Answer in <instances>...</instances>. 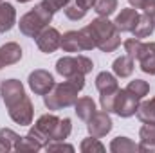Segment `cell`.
Listing matches in <instances>:
<instances>
[{
    "instance_id": "obj_25",
    "label": "cell",
    "mask_w": 155,
    "mask_h": 153,
    "mask_svg": "<svg viewBox=\"0 0 155 153\" xmlns=\"http://www.w3.org/2000/svg\"><path fill=\"white\" fill-rule=\"evenodd\" d=\"M78 34H79V45H81V50H92V49L97 47V43H96V36H94V33H92V29H90L88 25L83 27V29H79Z\"/></svg>"
},
{
    "instance_id": "obj_24",
    "label": "cell",
    "mask_w": 155,
    "mask_h": 153,
    "mask_svg": "<svg viewBox=\"0 0 155 153\" xmlns=\"http://www.w3.org/2000/svg\"><path fill=\"white\" fill-rule=\"evenodd\" d=\"M60 47H61L65 52H78V50H81L78 31H67V33L61 36V43H60Z\"/></svg>"
},
{
    "instance_id": "obj_12",
    "label": "cell",
    "mask_w": 155,
    "mask_h": 153,
    "mask_svg": "<svg viewBox=\"0 0 155 153\" xmlns=\"http://www.w3.org/2000/svg\"><path fill=\"white\" fill-rule=\"evenodd\" d=\"M139 67L144 74L155 76V41L150 43H143V49L139 52Z\"/></svg>"
},
{
    "instance_id": "obj_16",
    "label": "cell",
    "mask_w": 155,
    "mask_h": 153,
    "mask_svg": "<svg viewBox=\"0 0 155 153\" xmlns=\"http://www.w3.org/2000/svg\"><path fill=\"white\" fill-rule=\"evenodd\" d=\"M96 88L99 94H112L119 88V83H117V77L110 72H99L96 76Z\"/></svg>"
},
{
    "instance_id": "obj_6",
    "label": "cell",
    "mask_w": 155,
    "mask_h": 153,
    "mask_svg": "<svg viewBox=\"0 0 155 153\" xmlns=\"http://www.w3.org/2000/svg\"><path fill=\"white\" fill-rule=\"evenodd\" d=\"M27 83H29V88L36 94V96H45L47 92H51V88L54 86V77L49 70H43V69H36L33 70L29 77H27Z\"/></svg>"
},
{
    "instance_id": "obj_21",
    "label": "cell",
    "mask_w": 155,
    "mask_h": 153,
    "mask_svg": "<svg viewBox=\"0 0 155 153\" xmlns=\"http://www.w3.org/2000/svg\"><path fill=\"white\" fill-rule=\"evenodd\" d=\"M110 151L112 153H134L139 151V144H135L132 139L128 137H116L112 142H110Z\"/></svg>"
},
{
    "instance_id": "obj_22",
    "label": "cell",
    "mask_w": 155,
    "mask_h": 153,
    "mask_svg": "<svg viewBox=\"0 0 155 153\" xmlns=\"http://www.w3.org/2000/svg\"><path fill=\"white\" fill-rule=\"evenodd\" d=\"M135 114L141 122H155V96L152 99L141 103Z\"/></svg>"
},
{
    "instance_id": "obj_9",
    "label": "cell",
    "mask_w": 155,
    "mask_h": 153,
    "mask_svg": "<svg viewBox=\"0 0 155 153\" xmlns=\"http://www.w3.org/2000/svg\"><path fill=\"white\" fill-rule=\"evenodd\" d=\"M88 27L92 29L94 36H96V43H97V49L107 41L108 38H112L116 33H119L114 25V22H110L107 16H97L96 20H92L88 24Z\"/></svg>"
},
{
    "instance_id": "obj_17",
    "label": "cell",
    "mask_w": 155,
    "mask_h": 153,
    "mask_svg": "<svg viewBox=\"0 0 155 153\" xmlns=\"http://www.w3.org/2000/svg\"><path fill=\"white\" fill-rule=\"evenodd\" d=\"M74 112L81 121H90V117L96 114V103L92 101V97H78V101L74 103Z\"/></svg>"
},
{
    "instance_id": "obj_20",
    "label": "cell",
    "mask_w": 155,
    "mask_h": 153,
    "mask_svg": "<svg viewBox=\"0 0 155 153\" xmlns=\"http://www.w3.org/2000/svg\"><path fill=\"white\" fill-rule=\"evenodd\" d=\"M20 139L22 137L16 132H13L11 128H0V151L5 153V151L15 150Z\"/></svg>"
},
{
    "instance_id": "obj_14",
    "label": "cell",
    "mask_w": 155,
    "mask_h": 153,
    "mask_svg": "<svg viewBox=\"0 0 155 153\" xmlns=\"http://www.w3.org/2000/svg\"><path fill=\"white\" fill-rule=\"evenodd\" d=\"M56 72H58L60 76H63L65 79L76 76V74H83V72L79 70V67H78L76 56H63V58H60V60L56 61ZM83 76H85V74H83Z\"/></svg>"
},
{
    "instance_id": "obj_2",
    "label": "cell",
    "mask_w": 155,
    "mask_h": 153,
    "mask_svg": "<svg viewBox=\"0 0 155 153\" xmlns=\"http://www.w3.org/2000/svg\"><path fill=\"white\" fill-rule=\"evenodd\" d=\"M78 92H79V88L74 86L71 81L54 83L51 92H47L43 96V105L47 110H52V112L74 106V103L78 101Z\"/></svg>"
},
{
    "instance_id": "obj_8",
    "label": "cell",
    "mask_w": 155,
    "mask_h": 153,
    "mask_svg": "<svg viewBox=\"0 0 155 153\" xmlns=\"http://www.w3.org/2000/svg\"><path fill=\"white\" fill-rule=\"evenodd\" d=\"M112 126H114V122H112V119H110V114L108 112H96V114L90 117V121H87V130H88V133L92 135V137H97V139H101V137H105L107 133H110V130H112Z\"/></svg>"
},
{
    "instance_id": "obj_5",
    "label": "cell",
    "mask_w": 155,
    "mask_h": 153,
    "mask_svg": "<svg viewBox=\"0 0 155 153\" xmlns=\"http://www.w3.org/2000/svg\"><path fill=\"white\" fill-rule=\"evenodd\" d=\"M0 96H2L4 105L7 108H11L25 97V88H24L22 81H18V79H5L0 83Z\"/></svg>"
},
{
    "instance_id": "obj_13",
    "label": "cell",
    "mask_w": 155,
    "mask_h": 153,
    "mask_svg": "<svg viewBox=\"0 0 155 153\" xmlns=\"http://www.w3.org/2000/svg\"><path fill=\"white\" fill-rule=\"evenodd\" d=\"M0 60L4 63V67L7 65H15L22 60V47L16 41H7L0 47Z\"/></svg>"
},
{
    "instance_id": "obj_42",
    "label": "cell",
    "mask_w": 155,
    "mask_h": 153,
    "mask_svg": "<svg viewBox=\"0 0 155 153\" xmlns=\"http://www.w3.org/2000/svg\"><path fill=\"white\" fill-rule=\"evenodd\" d=\"M0 2H4V0H0Z\"/></svg>"
},
{
    "instance_id": "obj_31",
    "label": "cell",
    "mask_w": 155,
    "mask_h": 153,
    "mask_svg": "<svg viewBox=\"0 0 155 153\" xmlns=\"http://www.w3.org/2000/svg\"><path fill=\"white\" fill-rule=\"evenodd\" d=\"M139 139L143 144L155 146V122H144V126H141Z\"/></svg>"
},
{
    "instance_id": "obj_29",
    "label": "cell",
    "mask_w": 155,
    "mask_h": 153,
    "mask_svg": "<svg viewBox=\"0 0 155 153\" xmlns=\"http://www.w3.org/2000/svg\"><path fill=\"white\" fill-rule=\"evenodd\" d=\"M126 90H130L134 96H137L139 99H143L144 96H148V92H150V85H148L144 79H134V81L128 83Z\"/></svg>"
},
{
    "instance_id": "obj_36",
    "label": "cell",
    "mask_w": 155,
    "mask_h": 153,
    "mask_svg": "<svg viewBox=\"0 0 155 153\" xmlns=\"http://www.w3.org/2000/svg\"><path fill=\"white\" fill-rule=\"evenodd\" d=\"M43 4H45L52 13H56V11H60V9H65V7L71 4V0H43Z\"/></svg>"
},
{
    "instance_id": "obj_1",
    "label": "cell",
    "mask_w": 155,
    "mask_h": 153,
    "mask_svg": "<svg viewBox=\"0 0 155 153\" xmlns=\"http://www.w3.org/2000/svg\"><path fill=\"white\" fill-rule=\"evenodd\" d=\"M52 15L54 13L43 2L36 4L31 11H27L20 18V24H18L20 33L25 34V36H29V38H36L40 33L52 22Z\"/></svg>"
},
{
    "instance_id": "obj_33",
    "label": "cell",
    "mask_w": 155,
    "mask_h": 153,
    "mask_svg": "<svg viewBox=\"0 0 155 153\" xmlns=\"http://www.w3.org/2000/svg\"><path fill=\"white\" fill-rule=\"evenodd\" d=\"M43 148H45L47 151H69V153L74 151V146H72V144H67V142H63V141H49Z\"/></svg>"
},
{
    "instance_id": "obj_40",
    "label": "cell",
    "mask_w": 155,
    "mask_h": 153,
    "mask_svg": "<svg viewBox=\"0 0 155 153\" xmlns=\"http://www.w3.org/2000/svg\"><path fill=\"white\" fill-rule=\"evenodd\" d=\"M16 2H20V4H25V2H31V0H16Z\"/></svg>"
},
{
    "instance_id": "obj_39",
    "label": "cell",
    "mask_w": 155,
    "mask_h": 153,
    "mask_svg": "<svg viewBox=\"0 0 155 153\" xmlns=\"http://www.w3.org/2000/svg\"><path fill=\"white\" fill-rule=\"evenodd\" d=\"M139 151H153L155 153V146H148V144H139Z\"/></svg>"
},
{
    "instance_id": "obj_19",
    "label": "cell",
    "mask_w": 155,
    "mask_h": 153,
    "mask_svg": "<svg viewBox=\"0 0 155 153\" xmlns=\"http://www.w3.org/2000/svg\"><path fill=\"white\" fill-rule=\"evenodd\" d=\"M155 29V20L152 16H148V15H139V20H137V24H135V29L132 31L134 33V36L135 38H148L152 33H153Z\"/></svg>"
},
{
    "instance_id": "obj_7",
    "label": "cell",
    "mask_w": 155,
    "mask_h": 153,
    "mask_svg": "<svg viewBox=\"0 0 155 153\" xmlns=\"http://www.w3.org/2000/svg\"><path fill=\"white\" fill-rule=\"evenodd\" d=\"M9 110V117L20 124V126H29L33 124V115H35V108H33V101L29 99V96H25L22 101H18L15 106L7 108Z\"/></svg>"
},
{
    "instance_id": "obj_41",
    "label": "cell",
    "mask_w": 155,
    "mask_h": 153,
    "mask_svg": "<svg viewBox=\"0 0 155 153\" xmlns=\"http://www.w3.org/2000/svg\"><path fill=\"white\" fill-rule=\"evenodd\" d=\"M0 69H4V63H2V60H0Z\"/></svg>"
},
{
    "instance_id": "obj_4",
    "label": "cell",
    "mask_w": 155,
    "mask_h": 153,
    "mask_svg": "<svg viewBox=\"0 0 155 153\" xmlns=\"http://www.w3.org/2000/svg\"><path fill=\"white\" fill-rule=\"evenodd\" d=\"M58 117L54 114H43L38 117V121L29 128V135H33L41 146H45L51 141V133L58 124Z\"/></svg>"
},
{
    "instance_id": "obj_26",
    "label": "cell",
    "mask_w": 155,
    "mask_h": 153,
    "mask_svg": "<svg viewBox=\"0 0 155 153\" xmlns=\"http://www.w3.org/2000/svg\"><path fill=\"white\" fill-rule=\"evenodd\" d=\"M117 9V0H96L94 2V11L97 13V16H110L114 15Z\"/></svg>"
},
{
    "instance_id": "obj_15",
    "label": "cell",
    "mask_w": 155,
    "mask_h": 153,
    "mask_svg": "<svg viewBox=\"0 0 155 153\" xmlns=\"http://www.w3.org/2000/svg\"><path fill=\"white\" fill-rule=\"evenodd\" d=\"M16 24V11L11 4L0 2V33H7Z\"/></svg>"
},
{
    "instance_id": "obj_27",
    "label": "cell",
    "mask_w": 155,
    "mask_h": 153,
    "mask_svg": "<svg viewBox=\"0 0 155 153\" xmlns=\"http://www.w3.org/2000/svg\"><path fill=\"white\" fill-rule=\"evenodd\" d=\"M79 150H81V153H103L107 148L99 142L97 137H92V135H90L88 139H83V141H81Z\"/></svg>"
},
{
    "instance_id": "obj_34",
    "label": "cell",
    "mask_w": 155,
    "mask_h": 153,
    "mask_svg": "<svg viewBox=\"0 0 155 153\" xmlns=\"http://www.w3.org/2000/svg\"><path fill=\"white\" fill-rule=\"evenodd\" d=\"M116 92H117V90H116ZM116 92H112V94H101V97H99L101 108H103L105 112H108V114H112V112H114V101H116Z\"/></svg>"
},
{
    "instance_id": "obj_35",
    "label": "cell",
    "mask_w": 155,
    "mask_h": 153,
    "mask_svg": "<svg viewBox=\"0 0 155 153\" xmlns=\"http://www.w3.org/2000/svg\"><path fill=\"white\" fill-rule=\"evenodd\" d=\"M119 45H121V36H119V33H116L112 38H108L105 43H103V45H101V47H99V50L108 54V52H114Z\"/></svg>"
},
{
    "instance_id": "obj_3",
    "label": "cell",
    "mask_w": 155,
    "mask_h": 153,
    "mask_svg": "<svg viewBox=\"0 0 155 153\" xmlns=\"http://www.w3.org/2000/svg\"><path fill=\"white\" fill-rule=\"evenodd\" d=\"M139 97L134 96L130 90L126 88H117L116 92V101H114V112L119 117L126 119V117H132L135 115L137 108H139Z\"/></svg>"
},
{
    "instance_id": "obj_38",
    "label": "cell",
    "mask_w": 155,
    "mask_h": 153,
    "mask_svg": "<svg viewBox=\"0 0 155 153\" xmlns=\"http://www.w3.org/2000/svg\"><path fill=\"white\" fill-rule=\"evenodd\" d=\"M74 2H76L79 7H83V9L88 11L90 7H94V2H96V0H74Z\"/></svg>"
},
{
    "instance_id": "obj_32",
    "label": "cell",
    "mask_w": 155,
    "mask_h": 153,
    "mask_svg": "<svg viewBox=\"0 0 155 153\" xmlns=\"http://www.w3.org/2000/svg\"><path fill=\"white\" fill-rule=\"evenodd\" d=\"M63 11H65V16H67L69 20H81V18L87 15V9L79 7L76 2H74V4H69Z\"/></svg>"
},
{
    "instance_id": "obj_23",
    "label": "cell",
    "mask_w": 155,
    "mask_h": 153,
    "mask_svg": "<svg viewBox=\"0 0 155 153\" xmlns=\"http://www.w3.org/2000/svg\"><path fill=\"white\" fill-rule=\"evenodd\" d=\"M71 132H72V121L69 117L60 119L58 124H56V128L51 133V141H65L71 135Z\"/></svg>"
},
{
    "instance_id": "obj_37",
    "label": "cell",
    "mask_w": 155,
    "mask_h": 153,
    "mask_svg": "<svg viewBox=\"0 0 155 153\" xmlns=\"http://www.w3.org/2000/svg\"><path fill=\"white\" fill-rule=\"evenodd\" d=\"M141 9L144 11V15L152 16V18L155 20V0H143V5H141Z\"/></svg>"
},
{
    "instance_id": "obj_18",
    "label": "cell",
    "mask_w": 155,
    "mask_h": 153,
    "mask_svg": "<svg viewBox=\"0 0 155 153\" xmlns=\"http://www.w3.org/2000/svg\"><path fill=\"white\" fill-rule=\"evenodd\" d=\"M134 69H135V63H134V60L130 58V56H119L114 60V63H112V70H114V74L117 77H130L134 74Z\"/></svg>"
},
{
    "instance_id": "obj_30",
    "label": "cell",
    "mask_w": 155,
    "mask_h": 153,
    "mask_svg": "<svg viewBox=\"0 0 155 153\" xmlns=\"http://www.w3.org/2000/svg\"><path fill=\"white\" fill-rule=\"evenodd\" d=\"M123 47H124V52H126V56H130L134 61L139 58V52H141V49H143V41L139 38H128L124 40V43H123Z\"/></svg>"
},
{
    "instance_id": "obj_10",
    "label": "cell",
    "mask_w": 155,
    "mask_h": 153,
    "mask_svg": "<svg viewBox=\"0 0 155 153\" xmlns=\"http://www.w3.org/2000/svg\"><path fill=\"white\" fill-rule=\"evenodd\" d=\"M36 45L41 52L45 54H52L56 49H60V43H61V34L56 27H45L38 36H36Z\"/></svg>"
},
{
    "instance_id": "obj_28",
    "label": "cell",
    "mask_w": 155,
    "mask_h": 153,
    "mask_svg": "<svg viewBox=\"0 0 155 153\" xmlns=\"http://www.w3.org/2000/svg\"><path fill=\"white\" fill-rule=\"evenodd\" d=\"M43 146L40 144L38 141L33 137V135H25V137H22L20 141H18V144H16V151H40Z\"/></svg>"
},
{
    "instance_id": "obj_11",
    "label": "cell",
    "mask_w": 155,
    "mask_h": 153,
    "mask_svg": "<svg viewBox=\"0 0 155 153\" xmlns=\"http://www.w3.org/2000/svg\"><path fill=\"white\" fill-rule=\"evenodd\" d=\"M139 20V13L137 9L134 7H128V9H121V13L116 16L114 20V25L119 33H132L135 29V24Z\"/></svg>"
}]
</instances>
